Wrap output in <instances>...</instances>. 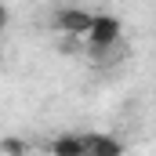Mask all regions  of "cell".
<instances>
[{
	"label": "cell",
	"instance_id": "obj_3",
	"mask_svg": "<svg viewBox=\"0 0 156 156\" xmlns=\"http://www.w3.org/2000/svg\"><path fill=\"white\" fill-rule=\"evenodd\" d=\"M83 138V156H123V145L113 134H80Z\"/></svg>",
	"mask_w": 156,
	"mask_h": 156
},
{
	"label": "cell",
	"instance_id": "obj_2",
	"mask_svg": "<svg viewBox=\"0 0 156 156\" xmlns=\"http://www.w3.org/2000/svg\"><path fill=\"white\" fill-rule=\"evenodd\" d=\"M87 26H91V11H83V7H58L55 11V29L69 40L87 37Z\"/></svg>",
	"mask_w": 156,
	"mask_h": 156
},
{
	"label": "cell",
	"instance_id": "obj_5",
	"mask_svg": "<svg viewBox=\"0 0 156 156\" xmlns=\"http://www.w3.org/2000/svg\"><path fill=\"white\" fill-rule=\"evenodd\" d=\"M0 153H4V156H26V153H29V145H26V138L7 134V138H0Z\"/></svg>",
	"mask_w": 156,
	"mask_h": 156
},
{
	"label": "cell",
	"instance_id": "obj_1",
	"mask_svg": "<svg viewBox=\"0 0 156 156\" xmlns=\"http://www.w3.org/2000/svg\"><path fill=\"white\" fill-rule=\"evenodd\" d=\"M87 51H105L123 40V26H120L116 15H91V26H87Z\"/></svg>",
	"mask_w": 156,
	"mask_h": 156
},
{
	"label": "cell",
	"instance_id": "obj_4",
	"mask_svg": "<svg viewBox=\"0 0 156 156\" xmlns=\"http://www.w3.org/2000/svg\"><path fill=\"white\" fill-rule=\"evenodd\" d=\"M51 156H83V138L80 134H58L51 142Z\"/></svg>",
	"mask_w": 156,
	"mask_h": 156
},
{
	"label": "cell",
	"instance_id": "obj_6",
	"mask_svg": "<svg viewBox=\"0 0 156 156\" xmlns=\"http://www.w3.org/2000/svg\"><path fill=\"white\" fill-rule=\"evenodd\" d=\"M4 29H7V7L0 4V37H4Z\"/></svg>",
	"mask_w": 156,
	"mask_h": 156
}]
</instances>
